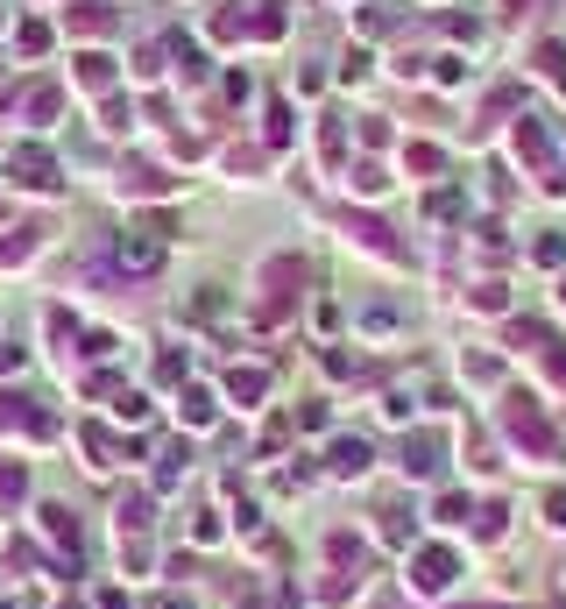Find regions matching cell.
<instances>
[{
	"mask_svg": "<svg viewBox=\"0 0 566 609\" xmlns=\"http://www.w3.org/2000/svg\"><path fill=\"white\" fill-rule=\"evenodd\" d=\"M503 517H510V511H503V503H488V511L474 517V531H482V539H496V531H503Z\"/></svg>",
	"mask_w": 566,
	"mask_h": 609,
	"instance_id": "cell-22",
	"label": "cell"
},
{
	"mask_svg": "<svg viewBox=\"0 0 566 609\" xmlns=\"http://www.w3.org/2000/svg\"><path fill=\"white\" fill-rule=\"evenodd\" d=\"M453 574H460V560L446 553V546L411 553V588H418V596H446V588H453Z\"/></svg>",
	"mask_w": 566,
	"mask_h": 609,
	"instance_id": "cell-3",
	"label": "cell"
},
{
	"mask_svg": "<svg viewBox=\"0 0 566 609\" xmlns=\"http://www.w3.org/2000/svg\"><path fill=\"white\" fill-rule=\"evenodd\" d=\"M43 242V227H14V242H0V262H28Z\"/></svg>",
	"mask_w": 566,
	"mask_h": 609,
	"instance_id": "cell-16",
	"label": "cell"
},
{
	"mask_svg": "<svg viewBox=\"0 0 566 609\" xmlns=\"http://www.w3.org/2000/svg\"><path fill=\"white\" fill-rule=\"evenodd\" d=\"M177 411H185V425H213V390H185V397H177Z\"/></svg>",
	"mask_w": 566,
	"mask_h": 609,
	"instance_id": "cell-15",
	"label": "cell"
},
{
	"mask_svg": "<svg viewBox=\"0 0 566 609\" xmlns=\"http://www.w3.org/2000/svg\"><path fill=\"white\" fill-rule=\"evenodd\" d=\"M114 270H121V277H156L163 270V242H156V234H149V242L121 234V242H114Z\"/></svg>",
	"mask_w": 566,
	"mask_h": 609,
	"instance_id": "cell-5",
	"label": "cell"
},
{
	"mask_svg": "<svg viewBox=\"0 0 566 609\" xmlns=\"http://www.w3.org/2000/svg\"><path fill=\"white\" fill-rule=\"evenodd\" d=\"M297 284H305V262H297V256H276L270 270H262V291H270V298H262V319H283L291 298H297Z\"/></svg>",
	"mask_w": 566,
	"mask_h": 609,
	"instance_id": "cell-2",
	"label": "cell"
},
{
	"mask_svg": "<svg viewBox=\"0 0 566 609\" xmlns=\"http://www.w3.org/2000/svg\"><path fill=\"white\" fill-rule=\"evenodd\" d=\"M121 191H128V199H170L177 177H163L156 163H121Z\"/></svg>",
	"mask_w": 566,
	"mask_h": 609,
	"instance_id": "cell-6",
	"label": "cell"
},
{
	"mask_svg": "<svg viewBox=\"0 0 566 609\" xmlns=\"http://www.w3.org/2000/svg\"><path fill=\"white\" fill-rule=\"evenodd\" d=\"M79 440H85V454H93V468H121V460H128V447L114 433H99V425H85Z\"/></svg>",
	"mask_w": 566,
	"mask_h": 609,
	"instance_id": "cell-9",
	"label": "cell"
},
{
	"mask_svg": "<svg viewBox=\"0 0 566 609\" xmlns=\"http://www.w3.org/2000/svg\"><path fill=\"white\" fill-rule=\"evenodd\" d=\"M404 475H439V440H432V433L404 440Z\"/></svg>",
	"mask_w": 566,
	"mask_h": 609,
	"instance_id": "cell-8",
	"label": "cell"
},
{
	"mask_svg": "<svg viewBox=\"0 0 566 609\" xmlns=\"http://www.w3.org/2000/svg\"><path fill=\"white\" fill-rule=\"evenodd\" d=\"M22 496H28V468H22V460H0V511L22 503Z\"/></svg>",
	"mask_w": 566,
	"mask_h": 609,
	"instance_id": "cell-13",
	"label": "cell"
},
{
	"mask_svg": "<svg viewBox=\"0 0 566 609\" xmlns=\"http://www.w3.org/2000/svg\"><path fill=\"white\" fill-rule=\"evenodd\" d=\"M503 425H510V440L524 447L531 460H553L559 454V440H553V425L531 411V397H510V411H503Z\"/></svg>",
	"mask_w": 566,
	"mask_h": 609,
	"instance_id": "cell-1",
	"label": "cell"
},
{
	"mask_svg": "<svg viewBox=\"0 0 566 609\" xmlns=\"http://www.w3.org/2000/svg\"><path fill=\"white\" fill-rule=\"evenodd\" d=\"M114 517H121V539H142V531H149V496H121V511H114Z\"/></svg>",
	"mask_w": 566,
	"mask_h": 609,
	"instance_id": "cell-14",
	"label": "cell"
},
{
	"mask_svg": "<svg viewBox=\"0 0 566 609\" xmlns=\"http://www.w3.org/2000/svg\"><path fill=\"white\" fill-rule=\"evenodd\" d=\"M57 107H64V99H57V85H36V93H28V121H36V128L50 121Z\"/></svg>",
	"mask_w": 566,
	"mask_h": 609,
	"instance_id": "cell-19",
	"label": "cell"
},
{
	"mask_svg": "<svg viewBox=\"0 0 566 609\" xmlns=\"http://www.w3.org/2000/svg\"><path fill=\"white\" fill-rule=\"evenodd\" d=\"M347 185H354V191H382V185H390V177H382V171H376V163H362V171H354V177H347Z\"/></svg>",
	"mask_w": 566,
	"mask_h": 609,
	"instance_id": "cell-21",
	"label": "cell"
},
{
	"mask_svg": "<svg viewBox=\"0 0 566 609\" xmlns=\"http://www.w3.org/2000/svg\"><path fill=\"white\" fill-rule=\"evenodd\" d=\"M8 185H22V191H57V163H50V150H8Z\"/></svg>",
	"mask_w": 566,
	"mask_h": 609,
	"instance_id": "cell-4",
	"label": "cell"
},
{
	"mask_svg": "<svg viewBox=\"0 0 566 609\" xmlns=\"http://www.w3.org/2000/svg\"><path fill=\"white\" fill-rule=\"evenodd\" d=\"M262 390H270V376H262V368H234V376H227V397H234V405H262Z\"/></svg>",
	"mask_w": 566,
	"mask_h": 609,
	"instance_id": "cell-10",
	"label": "cell"
},
{
	"mask_svg": "<svg viewBox=\"0 0 566 609\" xmlns=\"http://www.w3.org/2000/svg\"><path fill=\"white\" fill-rule=\"evenodd\" d=\"M36 411H28V397H14V390H0V433H14V425H28Z\"/></svg>",
	"mask_w": 566,
	"mask_h": 609,
	"instance_id": "cell-18",
	"label": "cell"
},
{
	"mask_svg": "<svg viewBox=\"0 0 566 609\" xmlns=\"http://www.w3.org/2000/svg\"><path fill=\"white\" fill-rule=\"evenodd\" d=\"M545 525H566V496H545Z\"/></svg>",
	"mask_w": 566,
	"mask_h": 609,
	"instance_id": "cell-24",
	"label": "cell"
},
{
	"mask_svg": "<svg viewBox=\"0 0 566 609\" xmlns=\"http://www.w3.org/2000/svg\"><path fill=\"white\" fill-rule=\"evenodd\" d=\"M43 531H50V539H64L71 553H79V517H71L64 503H50V511H43Z\"/></svg>",
	"mask_w": 566,
	"mask_h": 609,
	"instance_id": "cell-12",
	"label": "cell"
},
{
	"mask_svg": "<svg viewBox=\"0 0 566 609\" xmlns=\"http://www.w3.org/2000/svg\"><path fill=\"white\" fill-rule=\"evenodd\" d=\"M347 242H362V248H368V256H390V262H397V256H404V248H397V242H390V227H382V220H347Z\"/></svg>",
	"mask_w": 566,
	"mask_h": 609,
	"instance_id": "cell-7",
	"label": "cell"
},
{
	"mask_svg": "<svg viewBox=\"0 0 566 609\" xmlns=\"http://www.w3.org/2000/svg\"><path fill=\"white\" fill-rule=\"evenodd\" d=\"M71 28H85V36H107V28H114V14L99 8V0H85V8L71 14Z\"/></svg>",
	"mask_w": 566,
	"mask_h": 609,
	"instance_id": "cell-17",
	"label": "cell"
},
{
	"mask_svg": "<svg viewBox=\"0 0 566 609\" xmlns=\"http://www.w3.org/2000/svg\"><path fill=\"white\" fill-rule=\"evenodd\" d=\"M79 85H93V93H99V85H114V65H107V57H79Z\"/></svg>",
	"mask_w": 566,
	"mask_h": 609,
	"instance_id": "cell-20",
	"label": "cell"
},
{
	"mask_svg": "<svg viewBox=\"0 0 566 609\" xmlns=\"http://www.w3.org/2000/svg\"><path fill=\"white\" fill-rule=\"evenodd\" d=\"M368 468V440H333V475H362Z\"/></svg>",
	"mask_w": 566,
	"mask_h": 609,
	"instance_id": "cell-11",
	"label": "cell"
},
{
	"mask_svg": "<svg viewBox=\"0 0 566 609\" xmlns=\"http://www.w3.org/2000/svg\"><path fill=\"white\" fill-rule=\"evenodd\" d=\"M291 136V107H283V99H270V142H283Z\"/></svg>",
	"mask_w": 566,
	"mask_h": 609,
	"instance_id": "cell-23",
	"label": "cell"
}]
</instances>
